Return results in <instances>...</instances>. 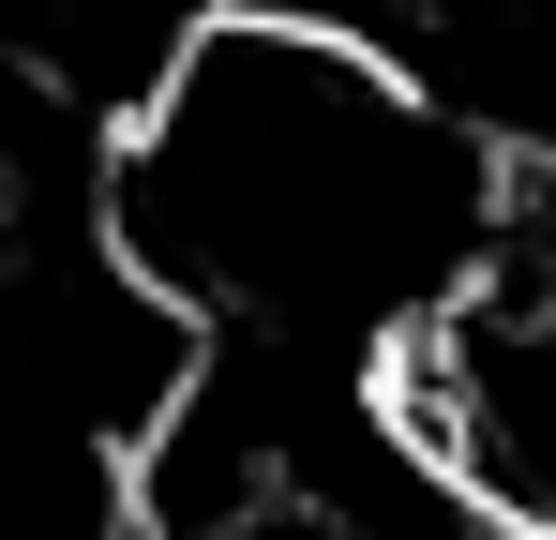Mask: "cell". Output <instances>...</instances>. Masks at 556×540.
I'll return each mask as SVG.
<instances>
[{
    "label": "cell",
    "mask_w": 556,
    "mask_h": 540,
    "mask_svg": "<svg viewBox=\"0 0 556 540\" xmlns=\"http://www.w3.org/2000/svg\"><path fill=\"white\" fill-rule=\"evenodd\" d=\"M91 210L105 256L181 300L211 346L376 375L391 331H421L496 256L511 166L421 90V61L286 0H226L136 90V136Z\"/></svg>",
    "instance_id": "6da1fadb"
}]
</instances>
